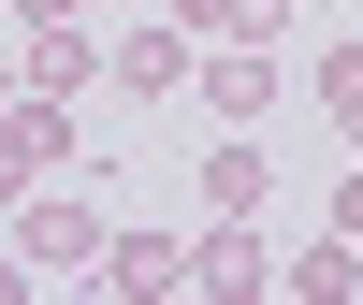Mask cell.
<instances>
[{
  "label": "cell",
  "mask_w": 363,
  "mask_h": 305,
  "mask_svg": "<svg viewBox=\"0 0 363 305\" xmlns=\"http://www.w3.org/2000/svg\"><path fill=\"white\" fill-rule=\"evenodd\" d=\"M15 248H29V277H73V262H102V204H29V218H15Z\"/></svg>",
  "instance_id": "cell-1"
},
{
  "label": "cell",
  "mask_w": 363,
  "mask_h": 305,
  "mask_svg": "<svg viewBox=\"0 0 363 305\" xmlns=\"http://www.w3.org/2000/svg\"><path fill=\"white\" fill-rule=\"evenodd\" d=\"M189 58H203V44H189ZM203 102H218L233 131H262V116H277V44H218V58H203Z\"/></svg>",
  "instance_id": "cell-2"
},
{
  "label": "cell",
  "mask_w": 363,
  "mask_h": 305,
  "mask_svg": "<svg viewBox=\"0 0 363 305\" xmlns=\"http://www.w3.org/2000/svg\"><path fill=\"white\" fill-rule=\"evenodd\" d=\"M277 291H291V305H349V291H363V248H349V233H335V218H320V233H306V248H291V262H277Z\"/></svg>",
  "instance_id": "cell-3"
},
{
  "label": "cell",
  "mask_w": 363,
  "mask_h": 305,
  "mask_svg": "<svg viewBox=\"0 0 363 305\" xmlns=\"http://www.w3.org/2000/svg\"><path fill=\"white\" fill-rule=\"evenodd\" d=\"M189 277L247 305V291H277V262H262V233H247V218H203V248H189Z\"/></svg>",
  "instance_id": "cell-4"
},
{
  "label": "cell",
  "mask_w": 363,
  "mask_h": 305,
  "mask_svg": "<svg viewBox=\"0 0 363 305\" xmlns=\"http://www.w3.org/2000/svg\"><path fill=\"white\" fill-rule=\"evenodd\" d=\"M102 73L131 87V102H160V87H189V29H174V15H160V29H131V44H116Z\"/></svg>",
  "instance_id": "cell-5"
},
{
  "label": "cell",
  "mask_w": 363,
  "mask_h": 305,
  "mask_svg": "<svg viewBox=\"0 0 363 305\" xmlns=\"http://www.w3.org/2000/svg\"><path fill=\"white\" fill-rule=\"evenodd\" d=\"M160 15L189 29V44H203V29H218V44H277V29H291V0H160Z\"/></svg>",
  "instance_id": "cell-6"
},
{
  "label": "cell",
  "mask_w": 363,
  "mask_h": 305,
  "mask_svg": "<svg viewBox=\"0 0 363 305\" xmlns=\"http://www.w3.org/2000/svg\"><path fill=\"white\" fill-rule=\"evenodd\" d=\"M174 277H189V248H160V233H102V291H174Z\"/></svg>",
  "instance_id": "cell-7"
},
{
  "label": "cell",
  "mask_w": 363,
  "mask_h": 305,
  "mask_svg": "<svg viewBox=\"0 0 363 305\" xmlns=\"http://www.w3.org/2000/svg\"><path fill=\"white\" fill-rule=\"evenodd\" d=\"M262 189H277L262 145H218V160H203V218H262Z\"/></svg>",
  "instance_id": "cell-8"
},
{
  "label": "cell",
  "mask_w": 363,
  "mask_h": 305,
  "mask_svg": "<svg viewBox=\"0 0 363 305\" xmlns=\"http://www.w3.org/2000/svg\"><path fill=\"white\" fill-rule=\"evenodd\" d=\"M320 102H335V131L363 145V44H320Z\"/></svg>",
  "instance_id": "cell-9"
},
{
  "label": "cell",
  "mask_w": 363,
  "mask_h": 305,
  "mask_svg": "<svg viewBox=\"0 0 363 305\" xmlns=\"http://www.w3.org/2000/svg\"><path fill=\"white\" fill-rule=\"evenodd\" d=\"M335 233H349V248H363V174H349V189H335Z\"/></svg>",
  "instance_id": "cell-10"
},
{
  "label": "cell",
  "mask_w": 363,
  "mask_h": 305,
  "mask_svg": "<svg viewBox=\"0 0 363 305\" xmlns=\"http://www.w3.org/2000/svg\"><path fill=\"white\" fill-rule=\"evenodd\" d=\"M15 189H29V160H15V145H0V204H15Z\"/></svg>",
  "instance_id": "cell-11"
},
{
  "label": "cell",
  "mask_w": 363,
  "mask_h": 305,
  "mask_svg": "<svg viewBox=\"0 0 363 305\" xmlns=\"http://www.w3.org/2000/svg\"><path fill=\"white\" fill-rule=\"evenodd\" d=\"M15 15H87V0H15Z\"/></svg>",
  "instance_id": "cell-12"
},
{
  "label": "cell",
  "mask_w": 363,
  "mask_h": 305,
  "mask_svg": "<svg viewBox=\"0 0 363 305\" xmlns=\"http://www.w3.org/2000/svg\"><path fill=\"white\" fill-rule=\"evenodd\" d=\"M0 102H15V58H0Z\"/></svg>",
  "instance_id": "cell-13"
}]
</instances>
